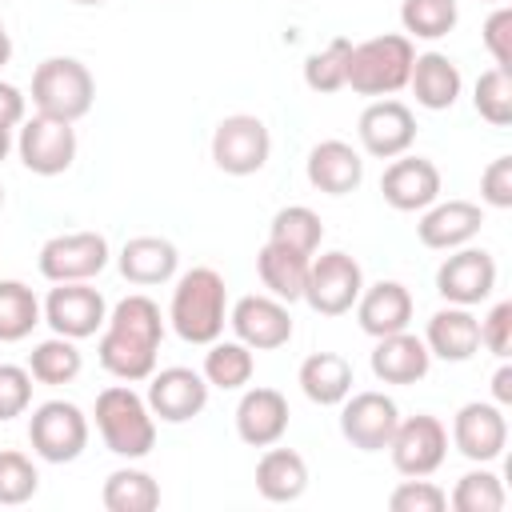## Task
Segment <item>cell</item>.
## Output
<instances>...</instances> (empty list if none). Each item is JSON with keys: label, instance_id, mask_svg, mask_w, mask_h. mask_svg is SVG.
Segmentation results:
<instances>
[{"label": "cell", "instance_id": "obj_1", "mask_svg": "<svg viewBox=\"0 0 512 512\" xmlns=\"http://www.w3.org/2000/svg\"><path fill=\"white\" fill-rule=\"evenodd\" d=\"M168 320L184 344H212L228 324V288L216 268H188L168 304Z\"/></svg>", "mask_w": 512, "mask_h": 512}, {"label": "cell", "instance_id": "obj_2", "mask_svg": "<svg viewBox=\"0 0 512 512\" xmlns=\"http://www.w3.org/2000/svg\"><path fill=\"white\" fill-rule=\"evenodd\" d=\"M412 60H416V48H412V36H404V32H384V36L360 40L348 52L344 88H352L360 96H376V100L392 96V92L408 88Z\"/></svg>", "mask_w": 512, "mask_h": 512}, {"label": "cell", "instance_id": "obj_3", "mask_svg": "<svg viewBox=\"0 0 512 512\" xmlns=\"http://www.w3.org/2000/svg\"><path fill=\"white\" fill-rule=\"evenodd\" d=\"M96 432L108 452L124 460H140L156 444V416L144 396H136L128 384H112L96 396Z\"/></svg>", "mask_w": 512, "mask_h": 512}, {"label": "cell", "instance_id": "obj_4", "mask_svg": "<svg viewBox=\"0 0 512 512\" xmlns=\"http://www.w3.org/2000/svg\"><path fill=\"white\" fill-rule=\"evenodd\" d=\"M92 100H96V80H92L88 64H80L76 56H48L36 64V72H32L36 112L76 124L80 116L92 112Z\"/></svg>", "mask_w": 512, "mask_h": 512}, {"label": "cell", "instance_id": "obj_5", "mask_svg": "<svg viewBox=\"0 0 512 512\" xmlns=\"http://www.w3.org/2000/svg\"><path fill=\"white\" fill-rule=\"evenodd\" d=\"M28 444L48 464H72L88 448V416L72 400H44L28 416Z\"/></svg>", "mask_w": 512, "mask_h": 512}, {"label": "cell", "instance_id": "obj_6", "mask_svg": "<svg viewBox=\"0 0 512 512\" xmlns=\"http://www.w3.org/2000/svg\"><path fill=\"white\" fill-rule=\"evenodd\" d=\"M272 156V136L268 124L252 112H232L216 124L212 132V164L228 176H252L268 164Z\"/></svg>", "mask_w": 512, "mask_h": 512}, {"label": "cell", "instance_id": "obj_7", "mask_svg": "<svg viewBox=\"0 0 512 512\" xmlns=\"http://www.w3.org/2000/svg\"><path fill=\"white\" fill-rule=\"evenodd\" d=\"M364 292V272L348 252H320L308 264V284H304V300L312 312L320 316H344L356 308Z\"/></svg>", "mask_w": 512, "mask_h": 512}, {"label": "cell", "instance_id": "obj_8", "mask_svg": "<svg viewBox=\"0 0 512 512\" xmlns=\"http://www.w3.org/2000/svg\"><path fill=\"white\" fill-rule=\"evenodd\" d=\"M16 152L32 176H60L76 160V128L68 120L36 112L32 120H24L16 136Z\"/></svg>", "mask_w": 512, "mask_h": 512}, {"label": "cell", "instance_id": "obj_9", "mask_svg": "<svg viewBox=\"0 0 512 512\" xmlns=\"http://www.w3.org/2000/svg\"><path fill=\"white\" fill-rule=\"evenodd\" d=\"M36 264H40V276L52 284L92 280L108 264V240L100 232H60V236L44 240Z\"/></svg>", "mask_w": 512, "mask_h": 512}, {"label": "cell", "instance_id": "obj_10", "mask_svg": "<svg viewBox=\"0 0 512 512\" xmlns=\"http://www.w3.org/2000/svg\"><path fill=\"white\" fill-rule=\"evenodd\" d=\"M388 456L400 476H432L448 456V428L436 416L416 412L396 424L388 440Z\"/></svg>", "mask_w": 512, "mask_h": 512}, {"label": "cell", "instance_id": "obj_11", "mask_svg": "<svg viewBox=\"0 0 512 512\" xmlns=\"http://www.w3.org/2000/svg\"><path fill=\"white\" fill-rule=\"evenodd\" d=\"M400 424V408L384 392H348L340 400V432L360 452H384Z\"/></svg>", "mask_w": 512, "mask_h": 512}, {"label": "cell", "instance_id": "obj_12", "mask_svg": "<svg viewBox=\"0 0 512 512\" xmlns=\"http://www.w3.org/2000/svg\"><path fill=\"white\" fill-rule=\"evenodd\" d=\"M40 308H44V324L56 336H68V340L96 336L104 328V320H108V304H104V296L96 288H88V280L56 284Z\"/></svg>", "mask_w": 512, "mask_h": 512}, {"label": "cell", "instance_id": "obj_13", "mask_svg": "<svg viewBox=\"0 0 512 512\" xmlns=\"http://www.w3.org/2000/svg\"><path fill=\"white\" fill-rule=\"evenodd\" d=\"M356 136H360V148L376 160H396L412 148L416 140V116L408 104L392 100V96H380L372 100L360 120H356Z\"/></svg>", "mask_w": 512, "mask_h": 512}, {"label": "cell", "instance_id": "obj_14", "mask_svg": "<svg viewBox=\"0 0 512 512\" xmlns=\"http://www.w3.org/2000/svg\"><path fill=\"white\" fill-rule=\"evenodd\" d=\"M496 288V260L484 248H452V256H444V264L436 268V292L448 304L472 308L480 300H488Z\"/></svg>", "mask_w": 512, "mask_h": 512}, {"label": "cell", "instance_id": "obj_15", "mask_svg": "<svg viewBox=\"0 0 512 512\" xmlns=\"http://www.w3.org/2000/svg\"><path fill=\"white\" fill-rule=\"evenodd\" d=\"M228 324L252 352H272L292 340V312L276 296H240L228 312Z\"/></svg>", "mask_w": 512, "mask_h": 512}, {"label": "cell", "instance_id": "obj_16", "mask_svg": "<svg viewBox=\"0 0 512 512\" xmlns=\"http://www.w3.org/2000/svg\"><path fill=\"white\" fill-rule=\"evenodd\" d=\"M148 408L152 416H160L164 424H184L192 416L204 412L208 404V380L204 372H192V368H160L148 376Z\"/></svg>", "mask_w": 512, "mask_h": 512}, {"label": "cell", "instance_id": "obj_17", "mask_svg": "<svg viewBox=\"0 0 512 512\" xmlns=\"http://www.w3.org/2000/svg\"><path fill=\"white\" fill-rule=\"evenodd\" d=\"M452 444L472 464H488L508 444V420L504 408L492 400H472L452 416Z\"/></svg>", "mask_w": 512, "mask_h": 512}, {"label": "cell", "instance_id": "obj_18", "mask_svg": "<svg viewBox=\"0 0 512 512\" xmlns=\"http://www.w3.org/2000/svg\"><path fill=\"white\" fill-rule=\"evenodd\" d=\"M384 204L396 212H424L440 200V168L424 156H396L380 176Z\"/></svg>", "mask_w": 512, "mask_h": 512}, {"label": "cell", "instance_id": "obj_19", "mask_svg": "<svg viewBox=\"0 0 512 512\" xmlns=\"http://www.w3.org/2000/svg\"><path fill=\"white\" fill-rule=\"evenodd\" d=\"M484 224V212L480 204L472 200H436L424 208L420 224H416V236L424 248H436V252H452V248H464Z\"/></svg>", "mask_w": 512, "mask_h": 512}, {"label": "cell", "instance_id": "obj_20", "mask_svg": "<svg viewBox=\"0 0 512 512\" xmlns=\"http://www.w3.org/2000/svg\"><path fill=\"white\" fill-rule=\"evenodd\" d=\"M288 432V400L276 388H248L236 404V436L252 448L280 444Z\"/></svg>", "mask_w": 512, "mask_h": 512}, {"label": "cell", "instance_id": "obj_21", "mask_svg": "<svg viewBox=\"0 0 512 512\" xmlns=\"http://www.w3.org/2000/svg\"><path fill=\"white\" fill-rule=\"evenodd\" d=\"M356 320H360V328L372 340L392 336V332H404L412 324V292L400 280L368 284L360 292V300H356Z\"/></svg>", "mask_w": 512, "mask_h": 512}, {"label": "cell", "instance_id": "obj_22", "mask_svg": "<svg viewBox=\"0 0 512 512\" xmlns=\"http://www.w3.org/2000/svg\"><path fill=\"white\" fill-rule=\"evenodd\" d=\"M156 340H144L136 332H124V328H112L104 324L100 332V344H96V356H100V368L124 384H136V380H148L156 372Z\"/></svg>", "mask_w": 512, "mask_h": 512}, {"label": "cell", "instance_id": "obj_23", "mask_svg": "<svg viewBox=\"0 0 512 512\" xmlns=\"http://www.w3.org/2000/svg\"><path fill=\"white\" fill-rule=\"evenodd\" d=\"M364 180V160L348 140H320L308 152V184L328 196H348Z\"/></svg>", "mask_w": 512, "mask_h": 512}, {"label": "cell", "instance_id": "obj_24", "mask_svg": "<svg viewBox=\"0 0 512 512\" xmlns=\"http://www.w3.org/2000/svg\"><path fill=\"white\" fill-rule=\"evenodd\" d=\"M428 368H432V352L408 328L392 332V336H380L376 348H372V376L384 380V384H416V380L428 376Z\"/></svg>", "mask_w": 512, "mask_h": 512}, {"label": "cell", "instance_id": "obj_25", "mask_svg": "<svg viewBox=\"0 0 512 512\" xmlns=\"http://www.w3.org/2000/svg\"><path fill=\"white\" fill-rule=\"evenodd\" d=\"M424 344L432 356H440L448 364H464L480 352V320L468 308L448 304V308L432 312V320L424 328Z\"/></svg>", "mask_w": 512, "mask_h": 512}, {"label": "cell", "instance_id": "obj_26", "mask_svg": "<svg viewBox=\"0 0 512 512\" xmlns=\"http://www.w3.org/2000/svg\"><path fill=\"white\" fill-rule=\"evenodd\" d=\"M120 276L128 284H140V288H152V284H168L180 268V252L172 240L164 236H132L124 248H120Z\"/></svg>", "mask_w": 512, "mask_h": 512}, {"label": "cell", "instance_id": "obj_27", "mask_svg": "<svg viewBox=\"0 0 512 512\" xmlns=\"http://www.w3.org/2000/svg\"><path fill=\"white\" fill-rule=\"evenodd\" d=\"M408 88L416 96L420 108L428 112H444L460 100V88H464V76L460 68L444 56V52H420L412 60V72H408Z\"/></svg>", "mask_w": 512, "mask_h": 512}, {"label": "cell", "instance_id": "obj_28", "mask_svg": "<svg viewBox=\"0 0 512 512\" xmlns=\"http://www.w3.org/2000/svg\"><path fill=\"white\" fill-rule=\"evenodd\" d=\"M308 488V464L296 448H276L268 444L264 456L256 460V492L268 504H292Z\"/></svg>", "mask_w": 512, "mask_h": 512}, {"label": "cell", "instance_id": "obj_29", "mask_svg": "<svg viewBox=\"0 0 512 512\" xmlns=\"http://www.w3.org/2000/svg\"><path fill=\"white\" fill-rule=\"evenodd\" d=\"M308 264H312V256L292 252V248H284V244H276V240H268V244L256 252V272H260V284L268 288V296H276V300H284V304L304 300Z\"/></svg>", "mask_w": 512, "mask_h": 512}, {"label": "cell", "instance_id": "obj_30", "mask_svg": "<svg viewBox=\"0 0 512 512\" xmlns=\"http://www.w3.org/2000/svg\"><path fill=\"white\" fill-rule=\"evenodd\" d=\"M300 392L320 404V408H332L340 404L348 392H352V364L340 356V352H312L304 364H300Z\"/></svg>", "mask_w": 512, "mask_h": 512}, {"label": "cell", "instance_id": "obj_31", "mask_svg": "<svg viewBox=\"0 0 512 512\" xmlns=\"http://www.w3.org/2000/svg\"><path fill=\"white\" fill-rule=\"evenodd\" d=\"M100 504L108 512H152L160 508V484L144 468H116L100 488Z\"/></svg>", "mask_w": 512, "mask_h": 512}, {"label": "cell", "instance_id": "obj_32", "mask_svg": "<svg viewBox=\"0 0 512 512\" xmlns=\"http://www.w3.org/2000/svg\"><path fill=\"white\" fill-rule=\"evenodd\" d=\"M256 372V356L248 344L240 340H212L208 352H204V380L208 388H224V392H236L252 380Z\"/></svg>", "mask_w": 512, "mask_h": 512}, {"label": "cell", "instance_id": "obj_33", "mask_svg": "<svg viewBox=\"0 0 512 512\" xmlns=\"http://www.w3.org/2000/svg\"><path fill=\"white\" fill-rule=\"evenodd\" d=\"M40 320H44V308L36 292L20 280H0V344H16L32 336Z\"/></svg>", "mask_w": 512, "mask_h": 512}, {"label": "cell", "instance_id": "obj_34", "mask_svg": "<svg viewBox=\"0 0 512 512\" xmlns=\"http://www.w3.org/2000/svg\"><path fill=\"white\" fill-rule=\"evenodd\" d=\"M80 368H84V356H80L76 340H68V336H48L28 356V372L40 384H72L80 376Z\"/></svg>", "mask_w": 512, "mask_h": 512}, {"label": "cell", "instance_id": "obj_35", "mask_svg": "<svg viewBox=\"0 0 512 512\" xmlns=\"http://www.w3.org/2000/svg\"><path fill=\"white\" fill-rule=\"evenodd\" d=\"M268 240H276V244H284V248H292V252L316 256V248H320V240H324V224H320V216H316L312 208L288 204V208H280V212L272 216Z\"/></svg>", "mask_w": 512, "mask_h": 512}, {"label": "cell", "instance_id": "obj_36", "mask_svg": "<svg viewBox=\"0 0 512 512\" xmlns=\"http://www.w3.org/2000/svg\"><path fill=\"white\" fill-rule=\"evenodd\" d=\"M456 20H460L456 0H404L400 4L404 36H416V40H440L456 28Z\"/></svg>", "mask_w": 512, "mask_h": 512}, {"label": "cell", "instance_id": "obj_37", "mask_svg": "<svg viewBox=\"0 0 512 512\" xmlns=\"http://www.w3.org/2000/svg\"><path fill=\"white\" fill-rule=\"evenodd\" d=\"M348 52H352V40L348 36H336L328 40L320 52H312L304 60V84L320 96H332L344 88V76H348Z\"/></svg>", "mask_w": 512, "mask_h": 512}, {"label": "cell", "instance_id": "obj_38", "mask_svg": "<svg viewBox=\"0 0 512 512\" xmlns=\"http://www.w3.org/2000/svg\"><path fill=\"white\" fill-rule=\"evenodd\" d=\"M448 504H452L456 512H500V508H504V484H500L496 472L472 468V472H464V476L456 480Z\"/></svg>", "mask_w": 512, "mask_h": 512}, {"label": "cell", "instance_id": "obj_39", "mask_svg": "<svg viewBox=\"0 0 512 512\" xmlns=\"http://www.w3.org/2000/svg\"><path fill=\"white\" fill-rule=\"evenodd\" d=\"M472 104H476V112L488 124L508 128L512 124V72L500 68V64H492L488 72H480L476 92H472Z\"/></svg>", "mask_w": 512, "mask_h": 512}, {"label": "cell", "instance_id": "obj_40", "mask_svg": "<svg viewBox=\"0 0 512 512\" xmlns=\"http://www.w3.org/2000/svg\"><path fill=\"white\" fill-rule=\"evenodd\" d=\"M104 324H112V328H124V332H136V336H144V340H164V316H160V304L152 300V296H144V292H132V296H124L112 312H108V320Z\"/></svg>", "mask_w": 512, "mask_h": 512}, {"label": "cell", "instance_id": "obj_41", "mask_svg": "<svg viewBox=\"0 0 512 512\" xmlns=\"http://www.w3.org/2000/svg\"><path fill=\"white\" fill-rule=\"evenodd\" d=\"M40 488V472L36 464L16 452V448H4L0 452V504L4 508H16V504H28Z\"/></svg>", "mask_w": 512, "mask_h": 512}, {"label": "cell", "instance_id": "obj_42", "mask_svg": "<svg viewBox=\"0 0 512 512\" xmlns=\"http://www.w3.org/2000/svg\"><path fill=\"white\" fill-rule=\"evenodd\" d=\"M388 508L392 512H440V508H448V492L424 476H408L392 488Z\"/></svg>", "mask_w": 512, "mask_h": 512}, {"label": "cell", "instance_id": "obj_43", "mask_svg": "<svg viewBox=\"0 0 512 512\" xmlns=\"http://www.w3.org/2000/svg\"><path fill=\"white\" fill-rule=\"evenodd\" d=\"M32 404V372L20 364H0V420L24 416Z\"/></svg>", "mask_w": 512, "mask_h": 512}, {"label": "cell", "instance_id": "obj_44", "mask_svg": "<svg viewBox=\"0 0 512 512\" xmlns=\"http://www.w3.org/2000/svg\"><path fill=\"white\" fill-rule=\"evenodd\" d=\"M484 48L500 68H512V8L496 4V12L484 20Z\"/></svg>", "mask_w": 512, "mask_h": 512}, {"label": "cell", "instance_id": "obj_45", "mask_svg": "<svg viewBox=\"0 0 512 512\" xmlns=\"http://www.w3.org/2000/svg\"><path fill=\"white\" fill-rule=\"evenodd\" d=\"M480 344H484L492 356L508 360V352H512V300H500V304L480 320Z\"/></svg>", "mask_w": 512, "mask_h": 512}, {"label": "cell", "instance_id": "obj_46", "mask_svg": "<svg viewBox=\"0 0 512 512\" xmlns=\"http://www.w3.org/2000/svg\"><path fill=\"white\" fill-rule=\"evenodd\" d=\"M480 200L488 208H512V156H496L480 172Z\"/></svg>", "mask_w": 512, "mask_h": 512}, {"label": "cell", "instance_id": "obj_47", "mask_svg": "<svg viewBox=\"0 0 512 512\" xmlns=\"http://www.w3.org/2000/svg\"><path fill=\"white\" fill-rule=\"evenodd\" d=\"M0 124L4 128L24 124V92L16 84H4V80H0Z\"/></svg>", "mask_w": 512, "mask_h": 512}, {"label": "cell", "instance_id": "obj_48", "mask_svg": "<svg viewBox=\"0 0 512 512\" xmlns=\"http://www.w3.org/2000/svg\"><path fill=\"white\" fill-rule=\"evenodd\" d=\"M492 396H496L500 408L512 404V364H500V368L492 372Z\"/></svg>", "mask_w": 512, "mask_h": 512}, {"label": "cell", "instance_id": "obj_49", "mask_svg": "<svg viewBox=\"0 0 512 512\" xmlns=\"http://www.w3.org/2000/svg\"><path fill=\"white\" fill-rule=\"evenodd\" d=\"M12 60V36H8V28H4V16H0V68Z\"/></svg>", "mask_w": 512, "mask_h": 512}, {"label": "cell", "instance_id": "obj_50", "mask_svg": "<svg viewBox=\"0 0 512 512\" xmlns=\"http://www.w3.org/2000/svg\"><path fill=\"white\" fill-rule=\"evenodd\" d=\"M8 152H12V128H4V124H0V160H4Z\"/></svg>", "mask_w": 512, "mask_h": 512}, {"label": "cell", "instance_id": "obj_51", "mask_svg": "<svg viewBox=\"0 0 512 512\" xmlns=\"http://www.w3.org/2000/svg\"><path fill=\"white\" fill-rule=\"evenodd\" d=\"M72 4H84V8H96V4H108V0H72Z\"/></svg>", "mask_w": 512, "mask_h": 512}, {"label": "cell", "instance_id": "obj_52", "mask_svg": "<svg viewBox=\"0 0 512 512\" xmlns=\"http://www.w3.org/2000/svg\"><path fill=\"white\" fill-rule=\"evenodd\" d=\"M0 208H4V184H0Z\"/></svg>", "mask_w": 512, "mask_h": 512}, {"label": "cell", "instance_id": "obj_53", "mask_svg": "<svg viewBox=\"0 0 512 512\" xmlns=\"http://www.w3.org/2000/svg\"><path fill=\"white\" fill-rule=\"evenodd\" d=\"M488 4H504V0H488Z\"/></svg>", "mask_w": 512, "mask_h": 512}]
</instances>
